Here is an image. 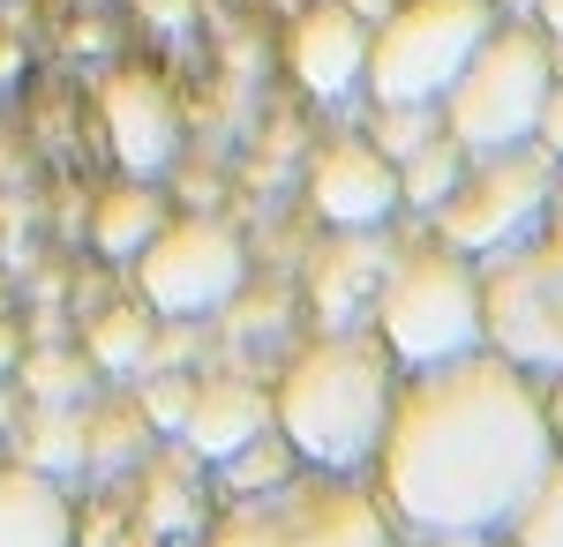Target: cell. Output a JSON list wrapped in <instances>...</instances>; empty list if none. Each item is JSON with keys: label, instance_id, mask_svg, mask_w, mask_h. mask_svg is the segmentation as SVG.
<instances>
[{"label": "cell", "instance_id": "7402d4cb", "mask_svg": "<svg viewBox=\"0 0 563 547\" xmlns=\"http://www.w3.org/2000/svg\"><path fill=\"white\" fill-rule=\"evenodd\" d=\"M225 472H233L241 488H271V480H286V472H294V443H286V435L271 443V427H263L256 443H241V450L225 458Z\"/></svg>", "mask_w": 563, "mask_h": 547}, {"label": "cell", "instance_id": "3957f363", "mask_svg": "<svg viewBox=\"0 0 563 547\" xmlns=\"http://www.w3.org/2000/svg\"><path fill=\"white\" fill-rule=\"evenodd\" d=\"M196 547H398L384 503L353 488V472H286L218 510Z\"/></svg>", "mask_w": 563, "mask_h": 547}, {"label": "cell", "instance_id": "d4e9b609", "mask_svg": "<svg viewBox=\"0 0 563 547\" xmlns=\"http://www.w3.org/2000/svg\"><path fill=\"white\" fill-rule=\"evenodd\" d=\"M533 143L563 158V76H549V98H541V121H533Z\"/></svg>", "mask_w": 563, "mask_h": 547}, {"label": "cell", "instance_id": "f1b7e54d", "mask_svg": "<svg viewBox=\"0 0 563 547\" xmlns=\"http://www.w3.org/2000/svg\"><path fill=\"white\" fill-rule=\"evenodd\" d=\"M429 547H511L504 533H466V540H429Z\"/></svg>", "mask_w": 563, "mask_h": 547}, {"label": "cell", "instance_id": "44dd1931", "mask_svg": "<svg viewBox=\"0 0 563 547\" xmlns=\"http://www.w3.org/2000/svg\"><path fill=\"white\" fill-rule=\"evenodd\" d=\"M15 368H23V390H31L38 405H76V398H84V376H90L76 353H31V360H15Z\"/></svg>", "mask_w": 563, "mask_h": 547}, {"label": "cell", "instance_id": "e0dca14e", "mask_svg": "<svg viewBox=\"0 0 563 547\" xmlns=\"http://www.w3.org/2000/svg\"><path fill=\"white\" fill-rule=\"evenodd\" d=\"M166 217H158V196L143 188V180H129V188H113L106 203H98V217H90V241L106 255H135L151 233H158Z\"/></svg>", "mask_w": 563, "mask_h": 547}, {"label": "cell", "instance_id": "277c9868", "mask_svg": "<svg viewBox=\"0 0 563 547\" xmlns=\"http://www.w3.org/2000/svg\"><path fill=\"white\" fill-rule=\"evenodd\" d=\"M368 300H376L384 353L406 368H429V360L481 345V270L451 241H421V248L390 255V270L376 278Z\"/></svg>", "mask_w": 563, "mask_h": 547}, {"label": "cell", "instance_id": "cb8c5ba5", "mask_svg": "<svg viewBox=\"0 0 563 547\" xmlns=\"http://www.w3.org/2000/svg\"><path fill=\"white\" fill-rule=\"evenodd\" d=\"M435 127H443V121H435V105H384V121H376V135H384V143H376V150L398 166L413 143H429Z\"/></svg>", "mask_w": 563, "mask_h": 547}, {"label": "cell", "instance_id": "6da1fadb", "mask_svg": "<svg viewBox=\"0 0 563 547\" xmlns=\"http://www.w3.org/2000/svg\"><path fill=\"white\" fill-rule=\"evenodd\" d=\"M376 465H384V510L406 533L466 540L511 525L533 480L556 465V435L533 376L474 345L413 368L406 390H390Z\"/></svg>", "mask_w": 563, "mask_h": 547}, {"label": "cell", "instance_id": "8992f818", "mask_svg": "<svg viewBox=\"0 0 563 547\" xmlns=\"http://www.w3.org/2000/svg\"><path fill=\"white\" fill-rule=\"evenodd\" d=\"M481 345L526 376L563 368V217L519 233L481 270Z\"/></svg>", "mask_w": 563, "mask_h": 547}, {"label": "cell", "instance_id": "f546056e", "mask_svg": "<svg viewBox=\"0 0 563 547\" xmlns=\"http://www.w3.org/2000/svg\"><path fill=\"white\" fill-rule=\"evenodd\" d=\"M533 15H541V31H563V0H533Z\"/></svg>", "mask_w": 563, "mask_h": 547}, {"label": "cell", "instance_id": "ffe728a7", "mask_svg": "<svg viewBox=\"0 0 563 547\" xmlns=\"http://www.w3.org/2000/svg\"><path fill=\"white\" fill-rule=\"evenodd\" d=\"M90 360L113 368V376L143 368V360H151V315H143V308H106L98 331H90Z\"/></svg>", "mask_w": 563, "mask_h": 547}, {"label": "cell", "instance_id": "836d02e7", "mask_svg": "<svg viewBox=\"0 0 563 547\" xmlns=\"http://www.w3.org/2000/svg\"><path fill=\"white\" fill-rule=\"evenodd\" d=\"M511 8H533V0H511Z\"/></svg>", "mask_w": 563, "mask_h": 547}, {"label": "cell", "instance_id": "4dcf8cb0", "mask_svg": "<svg viewBox=\"0 0 563 547\" xmlns=\"http://www.w3.org/2000/svg\"><path fill=\"white\" fill-rule=\"evenodd\" d=\"M8 427H15V398H8V382H0V443H8Z\"/></svg>", "mask_w": 563, "mask_h": 547}, {"label": "cell", "instance_id": "d6a6232c", "mask_svg": "<svg viewBox=\"0 0 563 547\" xmlns=\"http://www.w3.org/2000/svg\"><path fill=\"white\" fill-rule=\"evenodd\" d=\"M556 196H563V158H556Z\"/></svg>", "mask_w": 563, "mask_h": 547}, {"label": "cell", "instance_id": "2e32d148", "mask_svg": "<svg viewBox=\"0 0 563 547\" xmlns=\"http://www.w3.org/2000/svg\"><path fill=\"white\" fill-rule=\"evenodd\" d=\"M459 172H466V150L451 143V127H435L429 143H413V150L398 158V203H413V211H435V203L459 188Z\"/></svg>", "mask_w": 563, "mask_h": 547}, {"label": "cell", "instance_id": "5b68a950", "mask_svg": "<svg viewBox=\"0 0 563 547\" xmlns=\"http://www.w3.org/2000/svg\"><path fill=\"white\" fill-rule=\"evenodd\" d=\"M549 31L533 23H488V38L466 53V68L435 98L443 127L459 150H504V143H533L541 98H549Z\"/></svg>", "mask_w": 563, "mask_h": 547}, {"label": "cell", "instance_id": "9c48e42d", "mask_svg": "<svg viewBox=\"0 0 563 547\" xmlns=\"http://www.w3.org/2000/svg\"><path fill=\"white\" fill-rule=\"evenodd\" d=\"M135 270H143V300L158 315H211L218 300H233L249 255L233 241V225H218V217H174V225H158L135 248Z\"/></svg>", "mask_w": 563, "mask_h": 547}, {"label": "cell", "instance_id": "4fadbf2b", "mask_svg": "<svg viewBox=\"0 0 563 547\" xmlns=\"http://www.w3.org/2000/svg\"><path fill=\"white\" fill-rule=\"evenodd\" d=\"M361 60H368V31L353 0H316L294 23V76L308 98H346L361 83Z\"/></svg>", "mask_w": 563, "mask_h": 547}, {"label": "cell", "instance_id": "d6986e66", "mask_svg": "<svg viewBox=\"0 0 563 547\" xmlns=\"http://www.w3.org/2000/svg\"><path fill=\"white\" fill-rule=\"evenodd\" d=\"M504 540L511 547H563V458L533 480V495L511 510V525H504Z\"/></svg>", "mask_w": 563, "mask_h": 547}, {"label": "cell", "instance_id": "484cf974", "mask_svg": "<svg viewBox=\"0 0 563 547\" xmlns=\"http://www.w3.org/2000/svg\"><path fill=\"white\" fill-rule=\"evenodd\" d=\"M180 413H188V382H158L143 398V421H158V427H180Z\"/></svg>", "mask_w": 563, "mask_h": 547}, {"label": "cell", "instance_id": "30bf717a", "mask_svg": "<svg viewBox=\"0 0 563 547\" xmlns=\"http://www.w3.org/2000/svg\"><path fill=\"white\" fill-rule=\"evenodd\" d=\"M98 105H106L113 158H121L135 180H151V172L174 166V150H180V105H174V90L158 83V76H143V68H113L106 90H98Z\"/></svg>", "mask_w": 563, "mask_h": 547}, {"label": "cell", "instance_id": "603a6c76", "mask_svg": "<svg viewBox=\"0 0 563 547\" xmlns=\"http://www.w3.org/2000/svg\"><path fill=\"white\" fill-rule=\"evenodd\" d=\"M151 517H158L166 533H188V525L203 517V503L188 495V472H180V465H151Z\"/></svg>", "mask_w": 563, "mask_h": 547}, {"label": "cell", "instance_id": "8fae6325", "mask_svg": "<svg viewBox=\"0 0 563 547\" xmlns=\"http://www.w3.org/2000/svg\"><path fill=\"white\" fill-rule=\"evenodd\" d=\"M308 203L331 225H384L398 211V166H390L376 143H323L316 166H308Z\"/></svg>", "mask_w": 563, "mask_h": 547}, {"label": "cell", "instance_id": "83f0119b", "mask_svg": "<svg viewBox=\"0 0 563 547\" xmlns=\"http://www.w3.org/2000/svg\"><path fill=\"white\" fill-rule=\"evenodd\" d=\"M541 405H549V435H556V458H563V368H556V382H549Z\"/></svg>", "mask_w": 563, "mask_h": 547}, {"label": "cell", "instance_id": "ac0fdd59", "mask_svg": "<svg viewBox=\"0 0 563 547\" xmlns=\"http://www.w3.org/2000/svg\"><path fill=\"white\" fill-rule=\"evenodd\" d=\"M84 458H90L84 405H38L31 443H23V465H38V472H68V465H84Z\"/></svg>", "mask_w": 563, "mask_h": 547}, {"label": "cell", "instance_id": "9a60e30c", "mask_svg": "<svg viewBox=\"0 0 563 547\" xmlns=\"http://www.w3.org/2000/svg\"><path fill=\"white\" fill-rule=\"evenodd\" d=\"M390 270V248L384 241H368V225H353L346 248H323L316 255V308L331 315V323H346L361 300L376 293V278Z\"/></svg>", "mask_w": 563, "mask_h": 547}, {"label": "cell", "instance_id": "7c38bea8", "mask_svg": "<svg viewBox=\"0 0 563 547\" xmlns=\"http://www.w3.org/2000/svg\"><path fill=\"white\" fill-rule=\"evenodd\" d=\"M271 427V398L249 376H196L188 382V413H180V450L203 465H225L241 443H256Z\"/></svg>", "mask_w": 563, "mask_h": 547}, {"label": "cell", "instance_id": "1f68e13d", "mask_svg": "<svg viewBox=\"0 0 563 547\" xmlns=\"http://www.w3.org/2000/svg\"><path fill=\"white\" fill-rule=\"evenodd\" d=\"M549 68L563 76V31H549Z\"/></svg>", "mask_w": 563, "mask_h": 547}, {"label": "cell", "instance_id": "ba28073f", "mask_svg": "<svg viewBox=\"0 0 563 547\" xmlns=\"http://www.w3.org/2000/svg\"><path fill=\"white\" fill-rule=\"evenodd\" d=\"M549 203H556V158L541 143H504V150H481L474 172H459V188L435 203V225L451 248L496 255L519 233H533Z\"/></svg>", "mask_w": 563, "mask_h": 547}, {"label": "cell", "instance_id": "7a4b0ae2", "mask_svg": "<svg viewBox=\"0 0 563 547\" xmlns=\"http://www.w3.org/2000/svg\"><path fill=\"white\" fill-rule=\"evenodd\" d=\"M390 353L384 337H316L278 376L271 427L294 443V458L316 472H361L376 465V435L390 413Z\"/></svg>", "mask_w": 563, "mask_h": 547}, {"label": "cell", "instance_id": "52a82bcc", "mask_svg": "<svg viewBox=\"0 0 563 547\" xmlns=\"http://www.w3.org/2000/svg\"><path fill=\"white\" fill-rule=\"evenodd\" d=\"M496 0H406L384 8V31L368 38L361 83L376 90V105H435L451 76L466 68V53L488 38Z\"/></svg>", "mask_w": 563, "mask_h": 547}, {"label": "cell", "instance_id": "4316f807", "mask_svg": "<svg viewBox=\"0 0 563 547\" xmlns=\"http://www.w3.org/2000/svg\"><path fill=\"white\" fill-rule=\"evenodd\" d=\"M15 360H23V331H15V323L0 315V382L15 376Z\"/></svg>", "mask_w": 563, "mask_h": 547}, {"label": "cell", "instance_id": "5bb4252c", "mask_svg": "<svg viewBox=\"0 0 563 547\" xmlns=\"http://www.w3.org/2000/svg\"><path fill=\"white\" fill-rule=\"evenodd\" d=\"M0 547H76V503L60 472L0 458Z\"/></svg>", "mask_w": 563, "mask_h": 547}]
</instances>
